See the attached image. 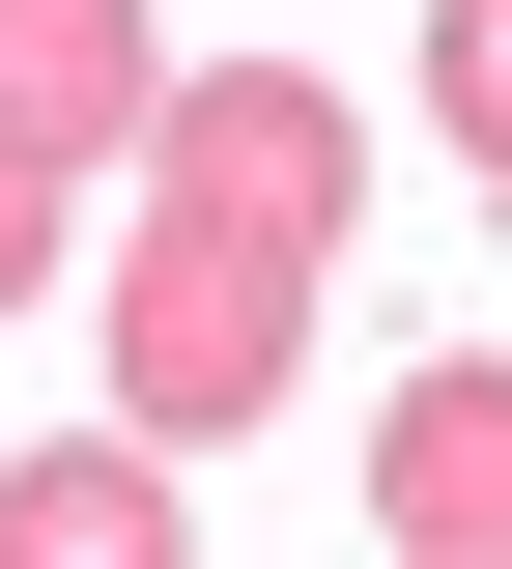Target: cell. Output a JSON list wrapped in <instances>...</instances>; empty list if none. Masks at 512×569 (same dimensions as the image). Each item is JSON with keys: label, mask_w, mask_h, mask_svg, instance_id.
<instances>
[{"label": "cell", "mask_w": 512, "mask_h": 569, "mask_svg": "<svg viewBox=\"0 0 512 569\" xmlns=\"http://www.w3.org/2000/svg\"><path fill=\"white\" fill-rule=\"evenodd\" d=\"M285 370H313V257L285 228H200V200L114 228V427H143V456H228Z\"/></svg>", "instance_id": "6da1fadb"}, {"label": "cell", "mask_w": 512, "mask_h": 569, "mask_svg": "<svg viewBox=\"0 0 512 569\" xmlns=\"http://www.w3.org/2000/svg\"><path fill=\"white\" fill-rule=\"evenodd\" d=\"M143 200H200V228H285V257H342V200H370V114L313 58H200L171 86V142H143Z\"/></svg>", "instance_id": "7a4b0ae2"}, {"label": "cell", "mask_w": 512, "mask_h": 569, "mask_svg": "<svg viewBox=\"0 0 512 569\" xmlns=\"http://www.w3.org/2000/svg\"><path fill=\"white\" fill-rule=\"evenodd\" d=\"M370 541L399 569H512V342H428L370 399Z\"/></svg>", "instance_id": "3957f363"}, {"label": "cell", "mask_w": 512, "mask_h": 569, "mask_svg": "<svg viewBox=\"0 0 512 569\" xmlns=\"http://www.w3.org/2000/svg\"><path fill=\"white\" fill-rule=\"evenodd\" d=\"M0 142L29 171H143L171 142V29L143 0H0Z\"/></svg>", "instance_id": "277c9868"}, {"label": "cell", "mask_w": 512, "mask_h": 569, "mask_svg": "<svg viewBox=\"0 0 512 569\" xmlns=\"http://www.w3.org/2000/svg\"><path fill=\"white\" fill-rule=\"evenodd\" d=\"M0 569H200L143 427H58V456H0Z\"/></svg>", "instance_id": "5b68a950"}, {"label": "cell", "mask_w": 512, "mask_h": 569, "mask_svg": "<svg viewBox=\"0 0 512 569\" xmlns=\"http://www.w3.org/2000/svg\"><path fill=\"white\" fill-rule=\"evenodd\" d=\"M428 142L512 171V0H428Z\"/></svg>", "instance_id": "8992f818"}, {"label": "cell", "mask_w": 512, "mask_h": 569, "mask_svg": "<svg viewBox=\"0 0 512 569\" xmlns=\"http://www.w3.org/2000/svg\"><path fill=\"white\" fill-rule=\"evenodd\" d=\"M58 200H86V171H29V142H0V313H29V284H58V257H86V228H58Z\"/></svg>", "instance_id": "52a82bcc"}]
</instances>
